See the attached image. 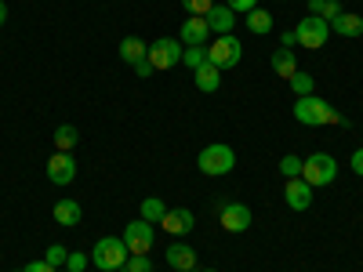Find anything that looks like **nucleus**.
<instances>
[{"instance_id":"28","label":"nucleus","mask_w":363,"mask_h":272,"mask_svg":"<svg viewBox=\"0 0 363 272\" xmlns=\"http://www.w3.org/2000/svg\"><path fill=\"white\" fill-rule=\"evenodd\" d=\"M124 272H153V261H149V254H131Z\"/></svg>"},{"instance_id":"17","label":"nucleus","mask_w":363,"mask_h":272,"mask_svg":"<svg viewBox=\"0 0 363 272\" xmlns=\"http://www.w3.org/2000/svg\"><path fill=\"white\" fill-rule=\"evenodd\" d=\"M193 80H196V87L203 91V95H215V91L222 87V69L211 66V62H203L200 69H193Z\"/></svg>"},{"instance_id":"22","label":"nucleus","mask_w":363,"mask_h":272,"mask_svg":"<svg viewBox=\"0 0 363 272\" xmlns=\"http://www.w3.org/2000/svg\"><path fill=\"white\" fill-rule=\"evenodd\" d=\"M247 29H251L255 37H265V33H272V15H269V11H262V8L247 11Z\"/></svg>"},{"instance_id":"40","label":"nucleus","mask_w":363,"mask_h":272,"mask_svg":"<svg viewBox=\"0 0 363 272\" xmlns=\"http://www.w3.org/2000/svg\"><path fill=\"white\" fill-rule=\"evenodd\" d=\"M18 272H22V268H18Z\"/></svg>"},{"instance_id":"15","label":"nucleus","mask_w":363,"mask_h":272,"mask_svg":"<svg viewBox=\"0 0 363 272\" xmlns=\"http://www.w3.org/2000/svg\"><path fill=\"white\" fill-rule=\"evenodd\" d=\"M207 26H211V33H218V37H225V33H233V26H236V15L225 8V4H215L207 15Z\"/></svg>"},{"instance_id":"30","label":"nucleus","mask_w":363,"mask_h":272,"mask_svg":"<svg viewBox=\"0 0 363 272\" xmlns=\"http://www.w3.org/2000/svg\"><path fill=\"white\" fill-rule=\"evenodd\" d=\"M87 265H91V258H87V254H80V251H69V258H66V268H69V272H84Z\"/></svg>"},{"instance_id":"1","label":"nucleus","mask_w":363,"mask_h":272,"mask_svg":"<svg viewBox=\"0 0 363 272\" xmlns=\"http://www.w3.org/2000/svg\"><path fill=\"white\" fill-rule=\"evenodd\" d=\"M294 120H298V124H306V128L349 124V120H345L335 106H327V102H323V98H316V95H306V98H298V102H294Z\"/></svg>"},{"instance_id":"27","label":"nucleus","mask_w":363,"mask_h":272,"mask_svg":"<svg viewBox=\"0 0 363 272\" xmlns=\"http://www.w3.org/2000/svg\"><path fill=\"white\" fill-rule=\"evenodd\" d=\"M182 8H186V15H207L211 8H215V0H182Z\"/></svg>"},{"instance_id":"23","label":"nucleus","mask_w":363,"mask_h":272,"mask_svg":"<svg viewBox=\"0 0 363 272\" xmlns=\"http://www.w3.org/2000/svg\"><path fill=\"white\" fill-rule=\"evenodd\" d=\"M80 142V135H77V128L73 124H62V128H58L55 131V149H58V153H69V149Z\"/></svg>"},{"instance_id":"2","label":"nucleus","mask_w":363,"mask_h":272,"mask_svg":"<svg viewBox=\"0 0 363 272\" xmlns=\"http://www.w3.org/2000/svg\"><path fill=\"white\" fill-rule=\"evenodd\" d=\"M131 258L128 244H124V236H102L95 251H91V265H95L99 272H116V268H124Z\"/></svg>"},{"instance_id":"38","label":"nucleus","mask_w":363,"mask_h":272,"mask_svg":"<svg viewBox=\"0 0 363 272\" xmlns=\"http://www.w3.org/2000/svg\"><path fill=\"white\" fill-rule=\"evenodd\" d=\"M207 272H215V268H207Z\"/></svg>"},{"instance_id":"24","label":"nucleus","mask_w":363,"mask_h":272,"mask_svg":"<svg viewBox=\"0 0 363 272\" xmlns=\"http://www.w3.org/2000/svg\"><path fill=\"white\" fill-rule=\"evenodd\" d=\"M287 84H291V91H294L298 98H306V95H313V87H316V80H313V76H309L306 69H298V73H294V76H291Z\"/></svg>"},{"instance_id":"37","label":"nucleus","mask_w":363,"mask_h":272,"mask_svg":"<svg viewBox=\"0 0 363 272\" xmlns=\"http://www.w3.org/2000/svg\"><path fill=\"white\" fill-rule=\"evenodd\" d=\"M4 22H8V4L0 0V26H4Z\"/></svg>"},{"instance_id":"19","label":"nucleus","mask_w":363,"mask_h":272,"mask_svg":"<svg viewBox=\"0 0 363 272\" xmlns=\"http://www.w3.org/2000/svg\"><path fill=\"white\" fill-rule=\"evenodd\" d=\"M272 73L284 76V80H291V76L298 73V58H294V51H291V47L272 51Z\"/></svg>"},{"instance_id":"6","label":"nucleus","mask_w":363,"mask_h":272,"mask_svg":"<svg viewBox=\"0 0 363 272\" xmlns=\"http://www.w3.org/2000/svg\"><path fill=\"white\" fill-rule=\"evenodd\" d=\"M298 44L306 47V51H320L323 44H327V37H330V22H323L320 15H306L298 22Z\"/></svg>"},{"instance_id":"4","label":"nucleus","mask_w":363,"mask_h":272,"mask_svg":"<svg viewBox=\"0 0 363 272\" xmlns=\"http://www.w3.org/2000/svg\"><path fill=\"white\" fill-rule=\"evenodd\" d=\"M301 178H306L313 189L330 186V181L338 178V160L330 157V153H313V157L301 160Z\"/></svg>"},{"instance_id":"39","label":"nucleus","mask_w":363,"mask_h":272,"mask_svg":"<svg viewBox=\"0 0 363 272\" xmlns=\"http://www.w3.org/2000/svg\"><path fill=\"white\" fill-rule=\"evenodd\" d=\"M62 272H69V268H62Z\"/></svg>"},{"instance_id":"29","label":"nucleus","mask_w":363,"mask_h":272,"mask_svg":"<svg viewBox=\"0 0 363 272\" xmlns=\"http://www.w3.org/2000/svg\"><path fill=\"white\" fill-rule=\"evenodd\" d=\"M280 174H284V178H301V160L287 153V157L280 160Z\"/></svg>"},{"instance_id":"16","label":"nucleus","mask_w":363,"mask_h":272,"mask_svg":"<svg viewBox=\"0 0 363 272\" xmlns=\"http://www.w3.org/2000/svg\"><path fill=\"white\" fill-rule=\"evenodd\" d=\"M330 33H338V37H363V18L352 15V11H342L338 18H330Z\"/></svg>"},{"instance_id":"3","label":"nucleus","mask_w":363,"mask_h":272,"mask_svg":"<svg viewBox=\"0 0 363 272\" xmlns=\"http://www.w3.org/2000/svg\"><path fill=\"white\" fill-rule=\"evenodd\" d=\"M196 167H200L207 178H222V174H229V171L236 167V153H233V145H222V142H215V145L200 149Z\"/></svg>"},{"instance_id":"32","label":"nucleus","mask_w":363,"mask_h":272,"mask_svg":"<svg viewBox=\"0 0 363 272\" xmlns=\"http://www.w3.org/2000/svg\"><path fill=\"white\" fill-rule=\"evenodd\" d=\"M338 15H342V4H338V0H323L320 18H323V22H330V18H338Z\"/></svg>"},{"instance_id":"25","label":"nucleus","mask_w":363,"mask_h":272,"mask_svg":"<svg viewBox=\"0 0 363 272\" xmlns=\"http://www.w3.org/2000/svg\"><path fill=\"white\" fill-rule=\"evenodd\" d=\"M203 62H207V47H186V51H182V66L200 69Z\"/></svg>"},{"instance_id":"9","label":"nucleus","mask_w":363,"mask_h":272,"mask_svg":"<svg viewBox=\"0 0 363 272\" xmlns=\"http://www.w3.org/2000/svg\"><path fill=\"white\" fill-rule=\"evenodd\" d=\"M124 244L131 254H149L153 251V225L145 218H135L131 225H124Z\"/></svg>"},{"instance_id":"33","label":"nucleus","mask_w":363,"mask_h":272,"mask_svg":"<svg viewBox=\"0 0 363 272\" xmlns=\"http://www.w3.org/2000/svg\"><path fill=\"white\" fill-rule=\"evenodd\" d=\"M22 272H55V265H48V261L40 258V261H29V265H26Z\"/></svg>"},{"instance_id":"12","label":"nucleus","mask_w":363,"mask_h":272,"mask_svg":"<svg viewBox=\"0 0 363 272\" xmlns=\"http://www.w3.org/2000/svg\"><path fill=\"white\" fill-rule=\"evenodd\" d=\"M73 178H77V160L69 153H55L48 160V181H55V186H69Z\"/></svg>"},{"instance_id":"36","label":"nucleus","mask_w":363,"mask_h":272,"mask_svg":"<svg viewBox=\"0 0 363 272\" xmlns=\"http://www.w3.org/2000/svg\"><path fill=\"white\" fill-rule=\"evenodd\" d=\"M280 40H284V47H294V44H298V33H294V29H287Z\"/></svg>"},{"instance_id":"11","label":"nucleus","mask_w":363,"mask_h":272,"mask_svg":"<svg viewBox=\"0 0 363 272\" xmlns=\"http://www.w3.org/2000/svg\"><path fill=\"white\" fill-rule=\"evenodd\" d=\"M171 236H189L196 229V218H193V210L189 207H167V215L160 222Z\"/></svg>"},{"instance_id":"10","label":"nucleus","mask_w":363,"mask_h":272,"mask_svg":"<svg viewBox=\"0 0 363 272\" xmlns=\"http://www.w3.org/2000/svg\"><path fill=\"white\" fill-rule=\"evenodd\" d=\"M284 200H287L291 210H309V207H313V186H309L306 178H287Z\"/></svg>"},{"instance_id":"26","label":"nucleus","mask_w":363,"mask_h":272,"mask_svg":"<svg viewBox=\"0 0 363 272\" xmlns=\"http://www.w3.org/2000/svg\"><path fill=\"white\" fill-rule=\"evenodd\" d=\"M66 258H69V251H66L62 244H51V247L44 251V261L55 265V268H66Z\"/></svg>"},{"instance_id":"18","label":"nucleus","mask_w":363,"mask_h":272,"mask_svg":"<svg viewBox=\"0 0 363 272\" xmlns=\"http://www.w3.org/2000/svg\"><path fill=\"white\" fill-rule=\"evenodd\" d=\"M80 218H84V207H80L77 200H58V203H55V222H58V225L73 229V225H80Z\"/></svg>"},{"instance_id":"21","label":"nucleus","mask_w":363,"mask_h":272,"mask_svg":"<svg viewBox=\"0 0 363 272\" xmlns=\"http://www.w3.org/2000/svg\"><path fill=\"white\" fill-rule=\"evenodd\" d=\"M164 215H167V203H164L160 196H145V200H142V218H145L149 225H160Z\"/></svg>"},{"instance_id":"8","label":"nucleus","mask_w":363,"mask_h":272,"mask_svg":"<svg viewBox=\"0 0 363 272\" xmlns=\"http://www.w3.org/2000/svg\"><path fill=\"white\" fill-rule=\"evenodd\" d=\"M251 207L247 203H218V222H222V229L225 232H247L251 229Z\"/></svg>"},{"instance_id":"31","label":"nucleus","mask_w":363,"mask_h":272,"mask_svg":"<svg viewBox=\"0 0 363 272\" xmlns=\"http://www.w3.org/2000/svg\"><path fill=\"white\" fill-rule=\"evenodd\" d=\"M225 8H229L233 15H247V11L258 8V0H225Z\"/></svg>"},{"instance_id":"34","label":"nucleus","mask_w":363,"mask_h":272,"mask_svg":"<svg viewBox=\"0 0 363 272\" xmlns=\"http://www.w3.org/2000/svg\"><path fill=\"white\" fill-rule=\"evenodd\" d=\"M349 164H352V171L363 178V145H359V149H352V160H349Z\"/></svg>"},{"instance_id":"5","label":"nucleus","mask_w":363,"mask_h":272,"mask_svg":"<svg viewBox=\"0 0 363 272\" xmlns=\"http://www.w3.org/2000/svg\"><path fill=\"white\" fill-rule=\"evenodd\" d=\"M240 58H244V44H240V37H233V33L218 37L215 44L207 47V62H211V66H218V69H233V66H240Z\"/></svg>"},{"instance_id":"20","label":"nucleus","mask_w":363,"mask_h":272,"mask_svg":"<svg viewBox=\"0 0 363 272\" xmlns=\"http://www.w3.org/2000/svg\"><path fill=\"white\" fill-rule=\"evenodd\" d=\"M145 51H149V44L138 40V37H124V40H120V58H124L128 66H138L145 58Z\"/></svg>"},{"instance_id":"35","label":"nucleus","mask_w":363,"mask_h":272,"mask_svg":"<svg viewBox=\"0 0 363 272\" xmlns=\"http://www.w3.org/2000/svg\"><path fill=\"white\" fill-rule=\"evenodd\" d=\"M135 73H138V76H153V66H149V58H142V62L135 66Z\"/></svg>"},{"instance_id":"7","label":"nucleus","mask_w":363,"mask_h":272,"mask_svg":"<svg viewBox=\"0 0 363 272\" xmlns=\"http://www.w3.org/2000/svg\"><path fill=\"white\" fill-rule=\"evenodd\" d=\"M145 58H149V66H153V69H174V66L182 62V40H174V37H160V40L149 44Z\"/></svg>"},{"instance_id":"13","label":"nucleus","mask_w":363,"mask_h":272,"mask_svg":"<svg viewBox=\"0 0 363 272\" xmlns=\"http://www.w3.org/2000/svg\"><path fill=\"white\" fill-rule=\"evenodd\" d=\"M207 37H211L207 18L189 15L186 22H182V44H186V47H203V44H207Z\"/></svg>"},{"instance_id":"14","label":"nucleus","mask_w":363,"mask_h":272,"mask_svg":"<svg viewBox=\"0 0 363 272\" xmlns=\"http://www.w3.org/2000/svg\"><path fill=\"white\" fill-rule=\"evenodd\" d=\"M167 265L174 272H196V251L189 244H171L167 247Z\"/></svg>"}]
</instances>
